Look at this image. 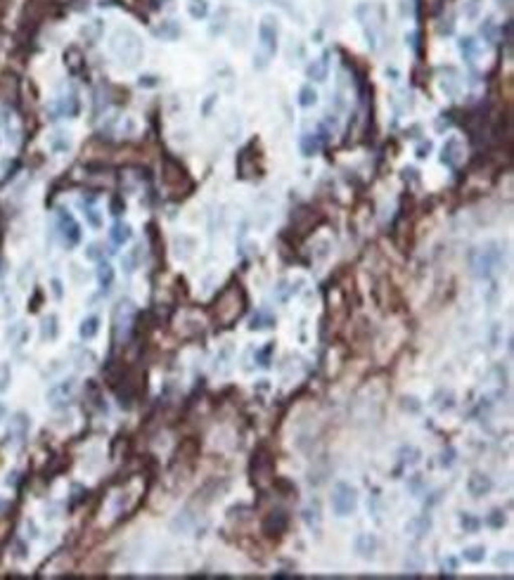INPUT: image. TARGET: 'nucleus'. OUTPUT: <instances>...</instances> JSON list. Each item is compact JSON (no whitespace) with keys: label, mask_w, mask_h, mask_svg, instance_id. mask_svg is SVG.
I'll return each instance as SVG.
<instances>
[{"label":"nucleus","mask_w":514,"mask_h":580,"mask_svg":"<svg viewBox=\"0 0 514 580\" xmlns=\"http://www.w3.org/2000/svg\"><path fill=\"white\" fill-rule=\"evenodd\" d=\"M244 310H247V294H244L240 284L237 287L232 284L230 289H225L223 296L216 301L214 317L221 327H230L235 320H240Z\"/></svg>","instance_id":"obj_1"},{"label":"nucleus","mask_w":514,"mask_h":580,"mask_svg":"<svg viewBox=\"0 0 514 580\" xmlns=\"http://www.w3.org/2000/svg\"><path fill=\"white\" fill-rule=\"evenodd\" d=\"M495 566L497 568H509V566H512V552H509V549L500 552V554L495 556Z\"/></svg>","instance_id":"obj_26"},{"label":"nucleus","mask_w":514,"mask_h":580,"mask_svg":"<svg viewBox=\"0 0 514 580\" xmlns=\"http://www.w3.org/2000/svg\"><path fill=\"white\" fill-rule=\"evenodd\" d=\"M57 215H59V230H62V235H64V240L69 242V244H76V242L81 240V230H78L76 220L66 213L64 208H62Z\"/></svg>","instance_id":"obj_8"},{"label":"nucleus","mask_w":514,"mask_h":580,"mask_svg":"<svg viewBox=\"0 0 514 580\" xmlns=\"http://www.w3.org/2000/svg\"><path fill=\"white\" fill-rule=\"evenodd\" d=\"M57 334H59V320H57V315H45L41 320V339L43 341H55L57 339Z\"/></svg>","instance_id":"obj_12"},{"label":"nucleus","mask_w":514,"mask_h":580,"mask_svg":"<svg viewBox=\"0 0 514 580\" xmlns=\"http://www.w3.org/2000/svg\"><path fill=\"white\" fill-rule=\"evenodd\" d=\"M462 559H464V561H469V563H481L483 559H486V547H483V545L464 547Z\"/></svg>","instance_id":"obj_16"},{"label":"nucleus","mask_w":514,"mask_h":580,"mask_svg":"<svg viewBox=\"0 0 514 580\" xmlns=\"http://www.w3.org/2000/svg\"><path fill=\"white\" fill-rule=\"evenodd\" d=\"M289 512L287 509H270V512L263 516L261 521V533L265 538H273V540H280L287 528H289Z\"/></svg>","instance_id":"obj_5"},{"label":"nucleus","mask_w":514,"mask_h":580,"mask_svg":"<svg viewBox=\"0 0 514 580\" xmlns=\"http://www.w3.org/2000/svg\"><path fill=\"white\" fill-rule=\"evenodd\" d=\"M273 351H275V346H273V343H268V346L261 348V351L256 353V360H258L261 367H270V353H273Z\"/></svg>","instance_id":"obj_25"},{"label":"nucleus","mask_w":514,"mask_h":580,"mask_svg":"<svg viewBox=\"0 0 514 580\" xmlns=\"http://www.w3.org/2000/svg\"><path fill=\"white\" fill-rule=\"evenodd\" d=\"M194 521H197V516H194V512H192V507H185L178 516H175L173 521H171V530L173 533H187V530L194 526Z\"/></svg>","instance_id":"obj_9"},{"label":"nucleus","mask_w":514,"mask_h":580,"mask_svg":"<svg viewBox=\"0 0 514 580\" xmlns=\"http://www.w3.org/2000/svg\"><path fill=\"white\" fill-rule=\"evenodd\" d=\"M301 97H298V104L301 107H311V104H315L318 102V92L311 88V85H306V88H301V92H298Z\"/></svg>","instance_id":"obj_21"},{"label":"nucleus","mask_w":514,"mask_h":580,"mask_svg":"<svg viewBox=\"0 0 514 580\" xmlns=\"http://www.w3.org/2000/svg\"><path fill=\"white\" fill-rule=\"evenodd\" d=\"M303 519H306V523L311 528H313V523H315V528L320 526V507H318V502H313V505L303 512Z\"/></svg>","instance_id":"obj_22"},{"label":"nucleus","mask_w":514,"mask_h":580,"mask_svg":"<svg viewBox=\"0 0 514 580\" xmlns=\"http://www.w3.org/2000/svg\"><path fill=\"white\" fill-rule=\"evenodd\" d=\"M76 389V379H64V381H59L57 386H52V389L48 391V400L55 405V403H59V400H66V398L74 393Z\"/></svg>","instance_id":"obj_10"},{"label":"nucleus","mask_w":514,"mask_h":580,"mask_svg":"<svg viewBox=\"0 0 514 580\" xmlns=\"http://www.w3.org/2000/svg\"><path fill=\"white\" fill-rule=\"evenodd\" d=\"M460 523H462L464 533H476V530H479V526H481L479 519H476L474 514H469V512H464V514H462V519H460Z\"/></svg>","instance_id":"obj_20"},{"label":"nucleus","mask_w":514,"mask_h":580,"mask_svg":"<svg viewBox=\"0 0 514 580\" xmlns=\"http://www.w3.org/2000/svg\"><path fill=\"white\" fill-rule=\"evenodd\" d=\"M97 331H99V315H88V317H83L81 324H78V336H81L83 341L95 339Z\"/></svg>","instance_id":"obj_11"},{"label":"nucleus","mask_w":514,"mask_h":580,"mask_svg":"<svg viewBox=\"0 0 514 580\" xmlns=\"http://www.w3.org/2000/svg\"><path fill=\"white\" fill-rule=\"evenodd\" d=\"M453 462H455V450L448 447V450H443V455H441V464H443V467H450Z\"/></svg>","instance_id":"obj_27"},{"label":"nucleus","mask_w":514,"mask_h":580,"mask_svg":"<svg viewBox=\"0 0 514 580\" xmlns=\"http://www.w3.org/2000/svg\"><path fill=\"white\" fill-rule=\"evenodd\" d=\"M377 547H379V540H377L374 533H358L356 540H353V549L358 552L360 559H374Z\"/></svg>","instance_id":"obj_7"},{"label":"nucleus","mask_w":514,"mask_h":580,"mask_svg":"<svg viewBox=\"0 0 514 580\" xmlns=\"http://www.w3.org/2000/svg\"><path fill=\"white\" fill-rule=\"evenodd\" d=\"M273 324H275L273 315L256 313V315H254V320H251V324H249V329H265V327H273Z\"/></svg>","instance_id":"obj_19"},{"label":"nucleus","mask_w":514,"mask_h":580,"mask_svg":"<svg viewBox=\"0 0 514 580\" xmlns=\"http://www.w3.org/2000/svg\"><path fill=\"white\" fill-rule=\"evenodd\" d=\"M270 488H275L277 495H282V497H296V486H294V481L284 479V476H277V474H275Z\"/></svg>","instance_id":"obj_14"},{"label":"nucleus","mask_w":514,"mask_h":580,"mask_svg":"<svg viewBox=\"0 0 514 580\" xmlns=\"http://www.w3.org/2000/svg\"><path fill=\"white\" fill-rule=\"evenodd\" d=\"M97 280H99V284H102L105 289H109V287H112V282H114V268H112L109 263H99Z\"/></svg>","instance_id":"obj_18"},{"label":"nucleus","mask_w":514,"mask_h":580,"mask_svg":"<svg viewBox=\"0 0 514 580\" xmlns=\"http://www.w3.org/2000/svg\"><path fill=\"white\" fill-rule=\"evenodd\" d=\"M405 530L415 538H424L427 533L431 530V519L429 516H417V519H410L405 523Z\"/></svg>","instance_id":"obj_13"},{"label":"nucleus","mask_w":514,"mask_h":580,"mask_svg":"<svg viewBox=\"0 0 514 580\" xmlns=\"http://www.w3.org/2000/svg\"><path fill=\"white\" fill-rule=\"evenodd\" d=\"M330 507L337 516H351V514L358 509V490L351 486V483H334L330 495Z\"/></svg>","instance_id":"obj_4"},{"label":"nucleus","mask_w":514,"mask_h":580,"mask_svg":"<svg viewBox=\"0 0 514 580\" xmlns=\"http://www.w3.org/2000/svg\"><path fill=\"white\" fill-rule=\"evenodd\" d=\"M500 261H502V254L497 244H486V247H479L469 258V268L472 273L479 277V280H488L490 275L500 268Z\"/></svg>","instance_id":"obj_3"},{"label":"nucleus","mask_w":514,"mask_h":580,"mask_svg":"<svg viewBox=\"0 0 514 580\" xmlns=\"http://www.w3.org/2000/svg\"><path fill=\"white\" fill-rule=\"evenodd\" d=\"M249 476L256 488H268L275 479V455L268 445H258L249 459Z\"/></svg>","instance_id":"obj_2"},{"label":"nucleus","mask_w":514,"mask_h":580,"mask_svg":"<svg viewBox=\"0 0 514 580\" xmlns=\"http://www.w3.org/2000/svg\"><path fill=\"white\" fill-rule=\"evenodd\" d=\"M10 381H12V370H10V365L0 363V393L10 389Z\"/></svg>","instance_id":"obj_23"},{"label":"nucleus","mask_w":514,"mask_h":580,"mask_svg":"<svg viewBox=\"0 0 514 580\" xmlns=\"http://www.w3.org/2000/svg\"><path fill=\"white\" fill-rule=\"evenodd\" d=\"M505 521H507V519H505V512H502V509H493V512H490V516L486 519V523H488V526H493V528H502V526H505Z\"/></svg>","instance_id":"obj_24"},{"label":"nucleus","mask_w":514,"mask_h":580,"mask_svg":"<svg viewBox=\"0 0 514 580\" xmlns=\"http://www.w3.org/2000/svg\"><path fill=\"white\" fill-rule=\"evenodd\" d=\"M493 490V479H490L488 474H483V472H474L469 479H467V493L472 497H486Z\"/></svg>","instance_id":"obj_6"},{"label":"nucleus","mask_w":514,"mask_h":580,"mask_svg":"<svg viewBox=\"0 0 514 580\" xmlns=\"http://www.w3.org/2000/svg\"><path fill=\"white\" fill-rule=\"evenodd\" d=\"M5 414H8V407H5V405H3V403H0V422L5 419Z\"/></svg>","instance_id":"obj_29"},{"label":"nucleus","mask_w":514,"mask_h":580,"mask_svg":"<svg viewBox=\"0 0 514 580\" xmlns=\"http://www.w3.org/2000/svg\"><path fill=\"white\" fill-rule=\"evenodd\" d=\"M52 294H55V298L64 296V289H62V282L59 280H52Z\"/></svg>","instance_id":"obj_28"},{"label":"nucleus","mask_w":514,"mask_h":580,"mask_svg":"<svg viewBox=\"0 0 514 580\" xmlns=\"http://www.w3.org/2000/svg\"><path fill=\"white\" fill-rule=\"evenodd\" d=\"M131 240V225H126V223H116L114 227H112V242L114 244H124V242Z\"/></svg>","instance_id":"obj_17"},{"label":"nucleus","mask_w":514,"mask_h":580,"mask_svg":"<svg viewBox=\"0 0 514 580\" xmlns=\"http://www.w3.org/2000/svg\"><path fill=\"white\" fill-rule=\"evenodd\" d=\"M457 149H460V140H457V138H450V140L443 145V157H441V161H443V164H455L457 157H460Z\"/></svg>","instance_id":"obj_15"}]
</instances>
